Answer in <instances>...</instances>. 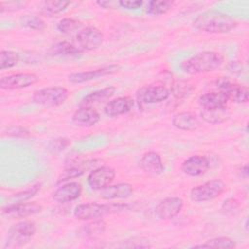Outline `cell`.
I'll use <instances>...</instances> for the list:
<instances>
[{
  "mask_svg": "<svg viewBox=\"0 0 249 249\" xmlns=\"http://www.w3.org/2000/svg\"><path fill=\"white\" fill-rule=\"evenodd\" d=\"M192 87L191 85H189L187 82L184 81H177L173 84L172 89H171V92L173 93V95L177 98H181V97H185L187 96L191 90H192Z\"/></svg>",
  "mask_w": 249,
  "mask_h": 249,
  "instance_id": "obj_36",
  "label": "cell"
},
{
  "mask_svg": "<svg viewBox=\"0 0 249 249\" xmlns=\"http://www.w3.org/2000/svg\"><path fill=\"white\" fill-rule=\"evenodd\" d=\"M184 200L178 196H170L160 200L155 207V215L160 220H170L183 209Z\"/></svg>",
  "mask_w": 249,
  "mask_h": 249,
  "instance_id": "obj_14",
  "label": "cell"
},
{
  "mask_svg": "<svg viewBox=\"0 0 249 249\" xmlns=\"http://www.w3.org/2000/svg\"><path fill=\"white\" fill-rule=\"evenodd\" d=\"M69 91L63 87H48L36 90L32 101L44 107H57L62 105L68 98Z\"/></svg>",
  "mask_w": 249,
  "mask_h": 249,
  "instance_id": "obj_5",
  "label": "cell"
},
{
  "mask_svg": "<svg viewBox=\"0 0 249 249\" xmlns=\"http://www.w3.org/2000/svg\"><path fill=\"white\" fill-rule=\"evenodd\" d=\"M19 23L21 26L32 29V30H37L41 31L44 30L46 27L45 21L38 16L35 15H23L19 18Z\"/></svg>",
  "mask_w": 249,
  "mask_h": 249,
  "instance_id": "obj_28",
  "label": "cell"
},
{
  "mask_svg": "<svg viewBox=\"0 0 249 249\" xmlns=\"http://www.w3.org/2000/svg\"><path fill=\"white\" fill-rule=\"evenodd\" d=\"M223 63L224 56L222 53L215 51H204L183 60L180 67L184 73L196 75L218 70Z\"/></svg>",
  "mask_w": 249,
  "mask_h": 249,
  "instance_id": "obj_2",
  "label": "cell"
},
{
  "mask_svg": "<svg viewBox=\"0 0 249 249\" xmlns=\"http://www.w3.org/2000/svg\"><path fill=\"white\" fill-rule=\"evenodd\" d=\"M116 171L110 166H98L91 170L88 175L87 182L93 191H101L109 186L115 179Z\"/></svg>",
  "mask_w": 249,
  "mask_h": 249,
  "instance_id": "obj_11",
  "label": "cell"
},
{
  "mask_svg": "<svg viewBox=\"0 0 249 249\" xmlns=\"http://www.w3.org/2000/svg\"><path fill=\"white\" fill-rule=\"evenodd\" d=\"M239 207V203L236 199L234 198H228L227 200L224 201L221 210L225 213V214H229V213H233L234 211H236Z\"/></svg>",
  "mask_w": 249,
  "mask_h": 249,
  "instance_id": "obj_39",
  "label": "cell"
},
{
  "mask_svg": "<svg viewBox=\"0 0 249 249\" xmlns=\"http://www.w3.org/2000/svg\"><path fill=\"white\" fill-rule=\"evenodd\" d=\"M237 20L231 16L217 10H209L198 15L194 20L196 29L212 34L228 33L237 26Z\"/></svg>",
  "mask_w": 249,
  "mask_h": 249,
  "instance_id": "obj_1",
  "label": "cell"
},
{
  "mask_svg": "<svg viewBox=\"0 0 249 249\" xmlns=\"http://www.w3.org/2000/svg\"><path fill=\"white\" fill-rule=\"evenodd\" d=\"M99 120V113L92 107H80L72 116V123L79 127L93 126Z\"/></svg>",
  "mask_w": 249,
  "mask_h": 249,
  "instance_id": "obj_18",
  "label": "cell"
},
{
  "mask_svg": "<svg viewBox=\"0 0 249 249\" xmlns=\"http://www.w3.org/2000/svg\"><path fill=\"white\" fill-rule=\"evenodd\" d=\"M82 50L67 41L57 42L49 50L50 55L55 57H78L82 54Z\"/></svg>",
  "mask_w": 249,
  "mask_h": 249,
  "instance_id": "obj_23",
  "label": "cell"
},
{
  "mask_svg": "<svg viewBox=\"0 0 249 249\" xmlns=\"http://www.w3.org/2000/svg\"><path fill=\"white\" fill-rule=\"evenodd\" d=\"M170 90L163 85H148L140 88L137 91V100L144 104L159 103L166 100Z\"/></svg>",
  "mask_w": 249,
  "mask_h": 249,
  "instance_id": "obj_10",
  "label": "cell"
},
{
  "mask_svg": "<svg viewBox=\"0 0 249 249\" xmlns=\"http://www.w3.org/2000/svg\"><path fill=\"white\" fill-rule=\"evenodd\" d=\"M231 116V112L227 106L212 109H202L200 112L201 119L208 124H217L226 122Z\"/></svg>",
  "mask_w": 249,
  "mask_h": 249,
  "instance_id": "obj_25",
  "label": "cell"
},
{
  "mask_svg": "<svg viewBox=\"0 0 249 249\" xmlns=\"http://www.w3.org/2000/svg\"><path fill=\"white\" fill-rule=\"evenodd\" d=\"M96 4L104 9H112L114 8V2L112 1H106V0H101V1H97Z\"/></svg>",
  "mask_w": 249,
  "mask_h": 249,
  "instance_id": "obj_41",
  "label": "cell"
},
{
  "mask_svg": "<svg viewBox=\"0 0 249 249\" xmlns=\"http://www.w3.org/2000/svg\"><path fill=\"white\" fill-rule=\"evenodd\" d=\"M69 5V1H44L41 3V11L46 15L53 16L61 13Z\"/></svg>",
  "mask_w": 249,
  "mask_h": 249,
  "instance_id": "obj_29",
  "label": "cell"
},
{
  "mask_svg": "<svg viewBox=\"0 0 249 249\" xmlns=\"http://www.w3.org/2000/svg\"><path fill=\"white\" fill-rule=\"evenodd\" d=\"M116 92V88L114 86H109L104 89L92 91L88 95L84 96L79 104L80 107H91L92 105L102 103L108 100Z\"/></svg>",
  "mask_w": 249,
  "mask_h": 249,
  "instance_id": "obj_22",
  "label": "cell"
},
{
  "mask_svg": "<svg viewBox=\"0 0 249 249\" xmlns=\"http://www.w3.org/2000/svg\"><path fill=\"white\" fill-rule=\"evenodd\" d=\"M172 125L180 130L194 131L200 126V122L196 114L192 112H179L172 118Z\"/></svg>",
  "mask_w": 249,
  "mask_h": 249,
  "instance_id": "obj_20",
  "label": "cell"
},
{
  "mask_svg": "<svg viewBox=\"0 0 249 249\" xmlns=\"http://www.w3.org/2000/svg\"><path fill=\"white\" fill-rule=\"evenodd\" d=\"M229 100L227 96L221 91L206 92L199 96L198 103L202 109H212L227 106Z\"/></svg>",
  "mask_w": 249,
  "mask_h": 249,
  "instance_id": "obj_24",
  "label": "cell"
},
{
  "mask_svg": "<svg viewBox=\"0 0 249 249\" xmlns=\"http://www.w3.org/2000/svg\"><path fill=\"white\" fill-rule=\"evenodd\" d=\"M130 210L127 203H81L74 209V217L78 220H96L106 215L120 214Z\"/></svg>",
  "mask_w": 249,
  "mask_h": 249,
  "instance_id": "obj_3",
  "label": "cell"
},
{
  "mask_svg": "<svg viewBox=\"0 0 249 249\" xmlns=\"http://www.w3.org/2000/svg\"><path fill=\"white\" fill-rule=\"evenodd\" d=\"M19 61V54L13 51L0 52V69H8L16 66Z\"/></svg>",
  "mask_w": 249,
  "mask_h": 249,
  "instance_id": "obj_30",
  "label": "cell"
},
{
  "mask_svg": "<svg viewBox=\"0 0 249 249\" xmlns=\"http://www.w3.org/2000/svg\"><path fill=\"white\" fill-rule=\"evenodd\" d=\"M42 206L35 202H14L12 204H8L2 207L1 212L2 215L11 218V219H20L26 218L28 216L35 215L42 211Z\"/></svg>",
  "mask_w": 249,
  "mask_h": 249,
  "instance_id": "obj_9",
  "label": "cell"
},
{
  "mask_svg": "<svg viewBox=\"0 0 249 249\" xmlns=\"http://www.w3.org/2000/svg\"><path fill=\"white\" fill-rule=\"evenodd\" d=\"M216 86L219 91L223 92L228 100L235 103H246L249 98L248 88L231 82L226 78H220L216 81Z\"/></svg>",
  "mask_w": 249,
  "mask_h": 249,
  "instance_id": "obj_7",
  "label": "cell"
},
{
  "mask_svg": "<svg viewBox=\"0 0 249 249\" xmlns=\"http://www.w3.org/2000/svg\"><path fill=\"white\" fill-rule=\"evenodd\" d=\"M226 190V184L221 179H214L194 187L190 191V198L195 202L210 201L220 196Z\"/></svg>",
  "mask_w": 249,
  "mask_h": 249,
  "instance_id": "obj_6",
  "label": "cell"
},
{
  "mask_svg": "<svg viewBox=\"0 0 249 249\" xmlns=\"http://www.w3.org/2000/svg\"><path fill=\"white\" fill-rule=\"evenodd\" d=\"M39 81V77L34 73H16L4 76L0 79V89H19L28 88Z\"/></svg>",
  "mask_w": 249,
  "mask_h": 249,
  "instance_id": "obj_13",
  "label": "cell"
},
{
  "mask_svg": "<svg viewBox=\"0 0 249 249\" xmlns=\"http://www.w3.org/2000/svg\"><path fill=\"white\" fill-rule=\"evenodd\" d=\"M105 230H106V223L100 219L92 220V222L87 224L84 227L86 235L90 237H95L102 234L105 231Z\"/></svg>",
  "mask_w": 249,
  "mask_h": 249,
  "instance_id": "obj_31",
  "label": "cell"
},
{
  "mask_svg": "<svg viewBox=\"0 0 249 249\" xmlns=\"http://www.w3.org/2000/svg\"><path fill=\"white\" fill-rule=\"evenodd\" d=\"M134 106V100L130 96H120L107 102L104 106V113L108 117H119L127 114Z\"/></svg>",
  "mask_w": 249,
  "mask_h": 249,
  "instance_id": "obj_16",
  "label": "cell"
},
{
  "mask_svg": "<svg viewBox=\"0 0 249 249\" xmlns=\"http://www.w3.org/2000/svg\"><path fill=\"white\" fill-rule=\"evenodd\" d=\"M40 188H41L40 184L33 185L31 188H29V189H27V190H25L23 192L15 194V196H13V199L17 200L18 202L25 201V200L31 198L33 196H35L40 191Z\"/></svg>",
  "mask_w": 249,
  "mask_h": 249,
  "instance_id": "obj_37",
  "label": "cell"
},
{
  "mask_svg": "<svg viewBox=\"0 0 249 249\" xmlns=\"http://www.w3.org/2000/svg\"><path fill=\"white\" fill-rule=\"evenodd\" d=\"M174 2L170 0H152L147 4L146 11L150 15L159 16L166 14L173 6Z\"/></svg>",
  "mask_w": 249,
  "mask_h": 249,
  "instance_id": "obj_26",
  "label": "cell"
},
{
  "mask_svg": "<svg viewBox=\"0 0 249 249\" xmlns=\"http://www.w3.org/2000/svg\"><path fill=\"white\" fill-rule=\"evenodd\" d=\"M140 166L146 173L152 175H160L164 171V165L160 154L154 151L143 154L140 160Z\"/></svg>",
  "mask_w": 249,
  "mask_h": 249,
  "instance_id": "obj_19",
  "label": "cell"
},
{
  "mask_svg": "<svg viewBox=\"0 0 249 249\" xmlns=\"http://www.w3.org/2000/svg\"><path fill=\"white\" fill-rule=\"evenodd\" d=\"M193 247H199V248H209V247H215V248H235L236 244L235 241L228 236H219L214 237L211 239H208L202 244L199 245H194Z\"/></svg>",
  "mask_w": 249,
  "mask_h": 249,
  "instance_id": "obj_27",
  "label": "cell"
},
{
  "mask_svg": "<svg viewBox=\"0 0 249 249\" xmlns=\"http://www.w3.org/2000/svg\"><path fill=\"white\" fill-rule=\"evenodd\" d=\"M28 5L26 1H1L0 2V13L4 14L5 12H17L24 9Z\"/></svg>",
  "mask_w": 249,
  "mask_h": 249,
  "instance_id": "obj_35",
  "label": "cell"
},
{
  "mask_svg": "<svg viewBox=\"0 0 249 249\" xmlns=\"http://www.w3.org/2000/svg\"><path fill=\"white\" fill-rule=\"evenodd\" d=\"M3 132H4V134L11 136V137H28L30 135L29 129L22 125L8 126Z\"/></svg>",
  "mask_w": 249,
  "mask_h": 249,
  "instance_id": "obj_38",
  "label": "cell"
},
{
  "mask_svg": "<svg viewBox=\"0 0 249 249\" xmlns=\"http://www.w3.org/2000/svg\"><path fill=\"white\" fill-rule=\"evenodd\" d=\"M118 247H122V248H151L152 245L148 238L133 236V237H130L128 239L122 241L118 245Z\"/></svg>",
  "mask_w": 249,
  "mask_h": 249,
  "instance_id": "obj_33",
  "label": "cell"
},
{
  "mask_svg": "<svg viewBox=\"0 0 249 249\" xmlns=\"http://www.w3.org/2000/svg\"><path fill=\"white\" fill-rule=\"evenodd\" d=\"M121 66L117 64H111L107 66H103L97 69H92L84 72H75L68 75L67 79L72 84H82L86 82H89L91 80L99 79L101 77H105L108 75H112L120 71Z\"/></svg>",
  "mask_w": 249,
  "mask_h": 249,
  "instance_id": "obj_12",
  "label": "cell"
},
{
  "mask_svg": "<svg viewBox=\"0 0 249 249\" xmlns=\"http://www.w3.org/2000/svg\"><path fill=\"white\" fill-rule=\"evenodd\" d=\"M104 41V35L95 26H87L76 35L78 48L82 51H93L98 49Z\"/></svg>",
  "mask_w": 249,
  "mask_h": 249,
  "instance_id": "obj_8",
  "label": "cell"
},
{
  "mask_svg": "<svg viewBox=\"0 0 249 249\" xmlns=\"http://www.w3.org/2000/svg\"><path fill=\"white\" fill-rule=\"evenodd\" d=\"M119 6L127 10H137L143 5L142 0H123L119 1Z\"/></svg>",
  "mask_w": 249,
  "mask_h": 249,
  "instance_id": "obj_40",
  "label": "cell"
},
{
  "mask_svg": "<svg viewBox=\"0 0 249 249\" xmlns=\"http://www.w3.org/2000/svg\"><path fill=\"white\" fill-rule=\"evenodd\" d=\"M81 26H82V22L80 20L72 18H64L57 22L56 28L59 32L66 34L79 29Z\"/></svg>",
  "mask_w": 249,
  "mask_h": 249,
  "instance_id": "obj_32",
  "label": "cell"
},
{
  "mask_svg": "<svg viewBox=\"0 0 249 249\" xmlns=\"http://www.w3.org/2000/svg\"><path fill=\"white\" fill-rule=\"evenodd\" d=\"M210 167V161L205 156L194 155L186 159L181 165L182 171L189 176H200Z\"/></svg>",
  "mask_w": 249,
  "mask_h": 249,
  "instance_id": "obj_15",
  "label": "cell"
},
{
  "mask_svg": "<svg viewBox=\"0 0 249 249\" xmlns=\"http://www.w3.org/2000/svg\"><path fill=\"white\" fill-rule=\"evenodd\" d=\"M133 194V187L128 183H119L109 185L100 192V196L103 199L112 200L118 198H127Z\"/></svg>",
  "mask_w": 249,
  "mask_h": 249,
  "instance_id": "obj_21",
  "label": "cell"
},
{
  "mask_svg": "<svg viewBox=\"0 0 249 249\" xmlns=\"http://www.w3.org/2000/svg\"><path fill=\"white\" fill-rule=\"evenodd\" d=\"M82 194V186L78 182H68L58 187L52 195L54 201L59 203L71 202Z\"/></svg>",
  "mask_w": 249,
  "mask_h": 249,
  "instance_id": "obj_17",
  "label": "cell"
},
{
  "mask_svg": "<svg viewBox=\"0 0 249 249\" xmlns=\"http://www.w3.org/2000/svg\"><path fill=\"white\" fill-rule=\"evenodd\" d=\"M36 231V225L32 221H20L14 224L8 230L3 248H17L25 245L35 235Z\"/></svg>",
  "mask_w": 249,
  "mask_h": 249,
  "instance_id": "obj_4",
  "label": "cell"
},
{
  "mask_svg": "<svg viewBox=\"0 0 249 249\" xmlns=\"http://www.w3.org/2000/svg\"><path fill=\"white\" fill-rule=\"evenodd\" d=\"M70 140L66 137H57L52 139L47 146V149L52 154H59L63 150H65L70 145Z\"/></svg>",
  "mask_w": 249,
  "mask_h": 249,
  "instance_id": "obj_34",
  "label": "cell"
}]
</instances>
